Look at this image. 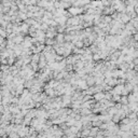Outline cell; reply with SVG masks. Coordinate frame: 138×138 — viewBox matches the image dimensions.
<instances>
[{"instance_id": "cell-1", "label": "cell", "mask_w": 138, "mask_h": 138, "mask_svg": "<svg viewBox=\"0 0 138 138\" xmlns=\"http://www.w3.org/2000/svg\"><path fill=\"white\" fill-rule=\"evenodd\" d=\"M84 12L83 8H80V7H70L68 8V13L72 16H76V15H80L81 13Z\"/></svg>"}, {"instance_id": "cell-2", "label": "cell", "mask_w": 138, "mask_h": 138, "mask_svg": "<svg viewBox=\"0 0 138 138\" xmlns=\"http://www.w3.org/2000/svg\"><path fill=\"white\" fill-rule=\"evenodd\" d=\"M123 89H124V86H123V85H118V86H115V88L113 89V94H114V95H119V94L122 93Z\"/></svg>"}, {"instance_id": "cell-3", "label": "cell", "mask_w": 138, "mask_h": 138, "mask_svg": "<svg viewBox=\"0 0 138 138\" xmlns=\"http://www.w3.org/2000/svg\"><path fill=\"white\" fill-rule=\"evenodd\" d=\"M27 10L29 11V12H32V13H35V12L39 11L40 8H39L38 6H31V4H28V6H27Z\"/></svg>"}, {"instance_id": "cell-4", "label": "cell", "mask_w": 138, "mask_h": 138, "mask_svg": "<svg viewBox=\"0 0 138 138\" xmlns=\"http://www.w3.org/2000/svg\"><path fill=\"white\" fill-rule=\"evenodd\" d=\"M21 31L22 32H24V33H26L28 31V28H29V25L28 24H26V23H24V24H22V26H21Z\"/></svg>"}, {"instance_id": "cell-5", "label": "cell", "mask_w": 138, "mask_h": 138, "mask_svg": "<svg viewBox=\"0 0 138 138\" xmlns=\"http://www.w3.org/2000/svg\"><path fill=\"white\" fill-rule=\"evenodd\" d=\"M70 2H67V1H60V8L62 9H68L70 8Z\"/></svg>"}, {"instance_id": "cell-6", "label": "cell", "mask_w": 138, "mask_h": 138, "mask_svg": "<svg viewBox=\"0 0 138 138\" xmlns=\"http://www.w3.org/2000/svg\"><path fill=\"white\" fill-rule=\"evenodd\" d=\"M94 98H95L96 100H101L103 98H105V95H104L103 93H100V92H97V94L94 95Z\"/></svg>"}, {"instance_id": "cell-7", "label": "cell", "mask_w": 138, "mask_h": 138, "mask_svg": "<svg viewBox=\"0 0 138 138\" xmlns=\"http://www.w3.org/2000/svg\"><path fill=\"white\" fill-rule=\"evenodd\" d=\"M17 16L20 17V20H23V21H26L27 20V16H26V13H23V12H17Z\"/></svg>"}, {"instance_id": "cell-8", "label": "cell", "mask_w": 138, "mask_h": 138, "mask_svg": "<svg viewBox=\"0 0 138 138\" xmlns=\"http://www.w3.org/2000/svg\"><path fill=\"white\" fill-rule=\"evenodd\" d=\"M65 40V35H63V33H59V35H57V42H60V44L63 43V41Z\"/></svg>"}, {"instance_id": "cell-9", "label": "cell", "mask_w": 138, "mask_h": 138, "mask_svg": "<svg viewBox=\"0 0 138 138\" xmlns=\"http://www.w3.org/2000/svg\"><path fill=\"white\" fill-rule=\"evenodd\" d=\"M43 16H44V17H47V18H53V14L51 13V12H49V11H44V13H43Z\"/></svg>"}, {"instance_id": "cell-10", "label": "cell", "mask_w": 138, "mask_h": 138, "mask_svg": "<svg viewBox=\"0 0 138 138\" xmlns=\"http://www.w3.org/2000/svg\"><path fill=\"white\" fill-rule=\"evenodd\" d=\"M101 1V4H103L104 7H109L110 6V1H108V0H100Z\"/></svg>"}, {"instance_id": "cell-11", "label": "cell", "mask_w": 138, "mask_h": 138, "mask_svg": "<svg viewBox=\"0 0 138 138\" xmlns=\"http://www.w3.org/2000/svg\"><path fill=\"white\" fill-rule=\"evenodd\" d=\"M39 58H40L39 55L36 53V55H33V57H32V62L33 63H38V62H39Z\"/></svg>"}, {"instance_id": "cell-12", "label": "cell", "mask_w": 138, "mask_h": 138, "mask_svg": "<svg viewBox=\"0 0 138 138\" xmlns=\"http://www.w3.org/2000/svg\"><path fill=\"white\" fill-rule=\"evenodd\" d=\"M0 37H2V38L7 37V32H6V30L2 29V28H0Z\"/></svg>"}, {"instance_id": "cell-13", "label": "cell", "mask_w": 138, "mask_h": 138, "mask_svg": "<svg viewBox=\"0 0 138 138\" xmlns=\"http://www.w3.org/2000/svg\"><path fill=\"white\" fill-rule=\"evenodd\" d=\"M76 45L78 48H82L83 47V42H82V41H76Z\"/></svg>"}, {"instance_id": "cell-14", "label": "cell", "mask_w": 138, "mask_h": 138, "mask_svg": "<svg viewBox=\"0 0 138 138\" xmlns=\"http://www.w3.org/2000/svg\"><path fill=\"white\" fill-rule=\"evenodd\" d=\"M120 100H121V103H122V104H127V98L125 97V96L122 99H120Z\"/></svg>"}, {"instance_id": "cell-15", "label": "cell", "mask_w": 138, "mask_h": 138, "mask_svg": "<svg viewBox=\"0 0 138 138\" xmlns=\"http://www.w3.org/2000/svg\"><path fill=\"white\" fill-rule=\"evenodd\" d=\"M1 1H2V3H4V2H12L14 0H1Z\"/></svg>"}, {"instance_id": "cell-16", "label": "cell", "mask_w": 138, "mask_h": 138, "mask_svg": "<svg viewBox=\"0 0 138 138\" xmlns=\"http://www.w3.org/2000/svg\"><path fill=\"white\" fill-rule=\"evenodd\" d=\"M39 1H40V0H39Z\"/></svg>"}]
</instances>
